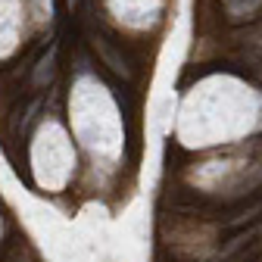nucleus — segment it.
Listing matches in <instances>:
<instances>
[{
    "label": "nucleus",
    "instance_id": "obj_1",
    "mask_svg": "<svg viewBox=\"0 0 262 262\" xmlns=\"http://www.w3.org/2000/svg\"><path fill=\"white\" fill-rule=\"evenodd\" d=\"M50 72H53V50L47 53V59H41V69L35 72V84H44L50 78Z\"/></svg>",
    "mask_w": 262,
    "mask_h": 262
},
{
    "label": "nucleus",
    "instance_id": "obj_2",
    "mask_svg": "<svg viewBox=\"0 0 262 262\" xmlns=\"http://www.w3.org/2000/svg\"><path fill=\"white\" fill-rule=\"evenodd\" d=\"M72 4H75V0H72Z\"/></svg>",
    "mask_w": 262,
    "mask_h": 262
}]
</instances>
